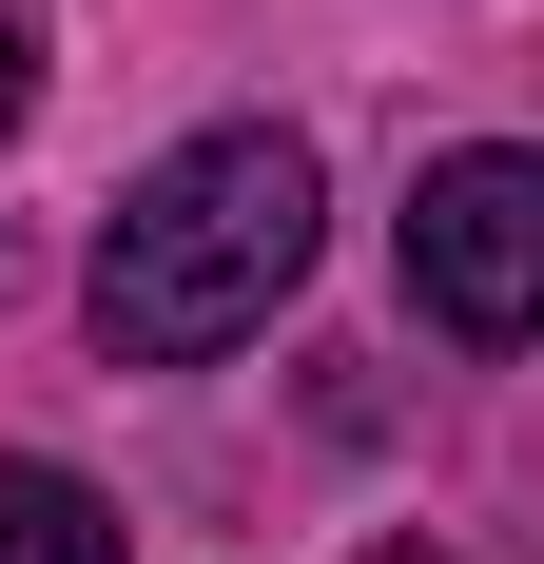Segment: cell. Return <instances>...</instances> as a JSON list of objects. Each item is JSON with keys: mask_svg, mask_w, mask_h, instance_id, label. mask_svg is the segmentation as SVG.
<instances>
[{"mask_svg": "<svg viewBox=\"0 0 544 564\" xmlns=\"http://www.w3.org/2000/svg\"><path fill=\"white\" fill-rule=\"evenodd\" d=\"M370 564H428V545H370Z\"/></svg>", "mask_w": 544, "mask_h": 564, "instance_id": "obj_5", "label": "cell"}, {"mask_svg": "<svg viewBox=\"0 0 544 564\" xmlns=\"http://www.w3.org/2000/svg\"><path fill=\"white\" fill-rule=\"evenodd\" d=\"M20 98H40V40H20V20H0V137H20Z\"/></svg>", "mask_w": 544, "mask_h": 564, "instance_id": "obj_4", "label": "cell"}, {"mask_svg": "<svg viewBox=\"0 0 544 564\" xmlns=\"http://www.w3.org/2000/svg\"><path fill=\"white\" fill-rule=\"evenodd\" d=\"M312 137H272V117H215V137H175L137 195L98 215V350L117 370H215L292 312L312 273Z\"/></svg>", "mask_w": 544, "mask_h": 564, "instance_id": "obj_1", "label": "cell"}, {"mask_svg": "<svg viewBox=\"0 0 544 564\" xmlns=\"http://www.w3.org/2000/svg\"><path fill=\"white\" fill-rule=\"evenodd\" d=\"M0 564H117V507L78 467H0Z\"/></svg>", "mask_w": 544, "mask_h": 564, "instance_id": "obj_3", "label": "cell"}, {"mask_svg": "<svg viewBox=\"0 0 544 564\" xmlns=\"http://www.w3.org/2000/svg\"><path fill=\"white\" fill-rule=\"evenodd\" d=\"M409 292L467 350H544V156L525 137H467L409 175Z\"/></svg>", "mask_w": 544, "mask_h": 564, "instance_id": "obj_2", "label": "cell"}]
</instances>
